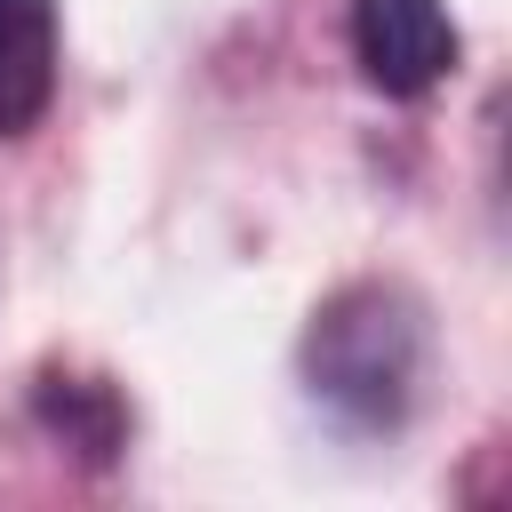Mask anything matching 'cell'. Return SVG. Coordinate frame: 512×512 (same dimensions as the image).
Listing matches in <instances>:
<instances>
[{"mask_svg":"<svg viewBox=\"0 0 512 512\" xmlns=\"http://www.w3.org/2000/svg\"><path fill=\"white\" fill-rule=\"evenodd\" d=\"M432 304L408 280H344L312 304L304 344H296V376L304 400L352 432V440H392L416 424L424 392H432Z\"/></svg>","mask_w":512,"mask_h":512,"instance_id":"cell-1","label":"cell"},{"mask_svg":"<svg viewBox=\"0 0 512 512\" xmlns=\"http://www.w3.org/2000/svg\"><path fill=\"white\" fill-rule=\"evenodd\" d=\"M344 32H352L360 80H368L376 96H392V104L432 96V88L464 64V32H456L448 0H352Z\"/></svg>","mask_w":512,"mask_h":512,"instance_id":"cell-2","label":"cell"},{"mask_svg":"<svg viewBox=\"0 0 512 512\" xmlns=\"http://www.w3.org/2000/svg\"><path fill=\"white\" fill-rule=\"evenodd\" d=\"M64 80V8L56 0H0V144L32 136Z\"/></svg>","mask_w":512,"mask_h":512,"instance_id":"cell-3","label":"cell"},{"mask_svg":"<svg viewBox=\"0 0 512 512\" xmlns=\"http://www.w3.org/2000/svg\"><path fill=\"white\" fill-rule=\"evenodd\" d=\"M32 424L72 448L80 464H112L128 448V400L112 376H80V368H40L32 376Z\"/></svg>","mask_w":512,"mask_h":512,"instance_id":"cell-4","label":"cell"}]
</instances>
